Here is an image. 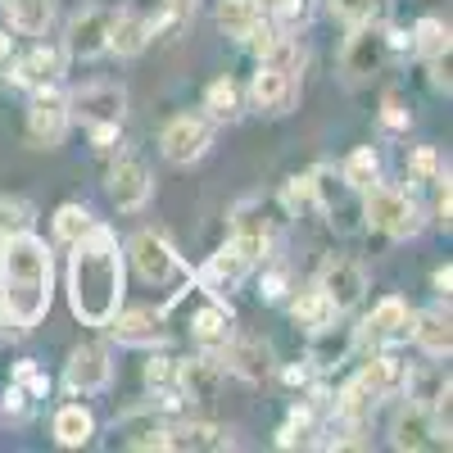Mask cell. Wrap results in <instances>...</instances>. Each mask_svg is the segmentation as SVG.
Masks as SVG:
<instances>
[{
    "label": "cell",
    "instance_id": "25",
    "mask_svg": "<svg viewBox=\"0 0 453 453\" xmlns=\"http://www.w3.org/2000/svg\"><path fill=\"white\" fill-rule=\"evenodd\" d=\"M412 340L431 354V358H444L449 354V345H453V331H449V313H440V309H431V313H418L412 318Z\"/></svg>",
    "mask_w": 453,
    "mask_h": 453
},
{
    "label": "cell",
    "instance_id": "2",
    "mask_svg": "<svg viewBox=\"0 0 453 453\" xmlns=\"http://www.w3.org/2000/svg\"><path fill=\"white\" fill-rule=\"evenodd\" d=\"M68 304L87 326H104L123 304V254H119L113 232H104L100 222L73 245Z\"/></svg>",
    "mask_w": 453,
    "mask_h": 453
},
{
    "label": "cell",
    "instance_id": "32",
    "mask_svg": "<svg viewBox=\"0 0 453 453\" xmlns=\"http://www.w3.org/2000/svg\"><path fill=\"white\" fill-rule=\"evenodd\" d=\"M222 363L236 367L241 376H250V381H258L263 372H268V354H263V345H254V340H226L222 345Z\"/></svg>",
    "mask_w": 453,
    "mask_h": 453
},
{
    "label": "cell",
    "instance_id": "49",
    "mask_svg": "<svg viewBox=\"0 0 453 453\" xmlns=\"http://www.w3.org/2000/svg\"><path fill=\"white\" fill-rule=\"evenodd\" d=\"M431 281H435V290H440V295H449V286H453V273H449V263H444V268H435V277H431Z\"/></svg>",
    "mask_w": 453,
    "mask_h": 453
},
{
    "label": "cell",
    "instance_id": "29",
    "mask_svg": "<svg viewBox=\"0 0 453 453\" xmlns=\"http://www.w3.org/2000/svg\"><path fill=\"white\" fill-rule=\"evenodd\" d=\"M263 23V10H258V0H218V27L226 36H245Z\"/></svg>",
    "mask_w": 453,
    "mask_h": 453
},
{
    "label": "cell",
    "instance_id": "22",
    "mask_svg": "<svg viewBox=\"0 0 453 453\" xmlns=\"http://www.w3.org/2000/svg\"><path fill=\"white\" fill-rule=\"evenodd\" d=\"M64 73V50H32L23 64H14V73H10V82L14 87H50L55 78Z\"/></svg>",
    "mask_w": 453,
    "mask_h": 453
},
{
    "label": "cell",
    "instance_id": "12",
    "mask_svg": "<svg viewBox=\"0 0 453 453\" xmlns=\"http://www.w3.org/2000/svg\"><path fill=\"white\" fill-rule=\"evenodd\" d=\"M254 268V258L232 241V245H222V250H213L209 254V263L200 268V286L213 295V299H222L226 290H236L241 281H245V273Z\"/></svg>",
    "mask_w": 453,
    "mask_h": 453
},
{
    "label": "cell",
    "instance_id": "33",
    "mask_svg": "<svg viewBox=\"0 0 453 453\" xmlns=\"http://www.w3.org/2000/svg\"><path fill=\"white\" fill-rule=\"evenodd\" d=\"M403 390H408V399H412V403H426V408H435L440 399H449V372H444V367L408 372Z\"/></svg>",
    "mask_w": 453,
    "mask_h": 453
},
{
    "label": "cell",
    "instance_id": "41",
    "mask_svg": "<svg viewBox=\"0 0 453 453\" xmlns=\"http://www.w3.org/2000/svg\"><path fill=\"white\" fill-rule=\"evenodd\" d=\"M281 27H304L309 23V0H273Z\"/></svg>",
    "mask_w": 453,
    "mask_h": 453
},
{
    "label": "cell",
    "instance_id": "31",
    "mask_svg": "<svg viewBox=\"0 0 453 453\" xmlns=\"http://www.w3.org/2000/svg\"><path fill=\"white\" fill-rule=\"evenodd\" d=\"M204 109H209V119H218V123H236L245 113V96H241V87L232 78H218L204 91Z\"/></svg>",
    "mask_w": 453,
    "mask_h": 453
},
{
    "label": "cell",
    "instance_id": "46",
    "mask_svg": "<svg viewBox=\"0 0 453 453\" xmlns=\"http://www.w3.org/2000/svg\"><path fill=\"white\" fill-rule=\"evenodd\" d=\"M426 64H431V82H435L440 91H449V50L435 55V59H426Z\"/></svg>",
    "mask_w": 453,
    "mask_h": 453
},
{
    "label": "cell",
    "instance_id": "38",
    "mask_svg": "<svg viewBox=\"0 0 453 453\" xmlns=\"http://www.w3.org/2000/svg\"><path fill=\"white\" fill-rule=\"evenodd\" d=\"M340 173H345L354 186H363V191H367V186L376 181V173H381V159H376L372 150H354V155H349V164L340 168Z\"/></svg>",
    "mask_w": 453,
    "mask_h": 453
},
{
    "label": "cell",
    "instance_id": "17",
    "mask_svg": "<svg viewBox=\"0 0 453 453\" xmlns=\"http://www.w3.org/2000/svg\"><path fill=\"white\" fill-rule=\"evenodd\" d=\"M173 386H177L186 399L209 403V399H218V390H222V363H218V358H186V363H177V372H173Z\"/></svg>",
    "mask_w": 453,
    "mask_h": 453
},
{
    "label": "cell",
    "instance_id": "3",
    "mask_svg": "<svg viewBox=\"0 0 453 453\" xmlns=\"http://www.w3.org/2000/svg\"><path fill=\"white\" fill-rule=\"evenodd\" d=\"M68 119H78L91 132L96 150H109L127 119V91L119 82H87L82 91L68 96Z\"/></svg>",
    "mask_w": 453,
    "mask_h": 453
},
{
    "label": "cell",
    "instance_id": "18",
    "mask_svg": "<svg viewBox=\"0 0 453 453\" xmlns=\"http://www.w3.org/2000/svg\"><path fill=\"white\" fill-rule=\"evenodd\" d=\"M109 23H113L109 10H87V14H78V19H73V27H68V55H73V59H96V55H104V50H109Z\"/></svg>",
    "mask_w": 453,
    "mask_h": 453
},
{
    "label": "cell",
    "instance_id": "23",
    "mask_svg": "<svg viewBox=\"0 0 453 453\" xmlns=\"http://www.w3.org/2000/svg\"><path fill=\"white\" fill-rule=\"evenodd\" d=\"M91 435H96L91 408H82V403H64V408L55 412V440H59L64 449H82V444H91Z\"/></svg>",
    "mask_w": 453,
    "mask_h": 453
},
{
    "label": "cell",
    "instance_id": "11",
    "mask_svg": "<svg viewBox=\"0 0 453 453\" xmlns=\"http://www.w3.org/2000/svg\"><path fill=\"white\" fill-rule=\"evenodd\" d=\"M318 290L335 304V313H345V309H354L358 299H363L367 273L358 268L354 258H326V263H322V277H318Z\"/></svg>",
    "mask_w": 453,
    "mask_h": 453
},
{
    "label": "cell",
    "instance_id": "24",
    "mask_svg": "<svg viewBox=\"0 0 453 453\" xmlns=\"http://www.w3.org/2000/svg\"><path fill=\"white\" fill-rule=\"evenodd\" d=\"M50 19H55L50 0H5V23L19 36H42L50 27Z\"/></svg>",
    "mask_w": 453,
    "mask_h": 453
},
{
    "label": "cell",
    "instance_id": "43",
    "mask_svg": "<svg viewBox=\"0 0 453 453\" xmlns=\"http://www.w3.org/2000/svg\"><path fill=\"white\" fill-rule=\"evenodd\" d=\"M412 173H418L422 181H440L444 173H440V159H435V150H418V155H412Z\"/></svg>",
    "mask_w": 453,
    "mask_h": 453
},
{
    "label": "cell",
    "instance_id": "19",
    "mask_svg": "<svg viewBox=\"0 0 453 453\" xmlns=\"http://www.w3.org/2000/svg\"><path fill=\"white\" fill-rule=\"evenodd\" d=\"M363 335L372 340V345H390V340L408 335V304L399 295H386L381 304L372 309V318L363 322Z\"/></svg>",
    "mask_w": 453,
    "mask_h": 453
},
{
    "label": "cell",
    "instance_id": "21",
    "mask_svg": "<svg viewBox=\"0 0 453 453\" xmlns=\"http://www.w3.org/2000/svg\"><path fill=\"white\" fill-rule=\"evenodd\" d=\"M191 335L200 340L204 349H222L226 340H232V313H226L222 299H209L204 309L191 313Z\"/></svg>",
    "mask_w": 453,
    "mask_h": 453
},
{
    "label": "cell",
    "instance_id": "15",
    "mask_svg": "<svg viewBox=\"0 0 453 453\" xmlns=\"http://www.w3.org/2000/svg\"><path fill=\"white\" fill-rule=\"evenodd\" d=\"M109 376H113V363L100 345H78L68 354V367H64V381L68 390H78V395H96L109 386Z\"/></svg>",
    "mask_w": 453,
    "mask_h": 453
},
{
    "label": "cell",
    "instance_id": "42",
    "mask_svg": "<svg viewBox=\"0 0 453 453\" xmlns=\"http://www.w3.org/2000/svg\"><path fill=\"white\" fill-rule=\"evenodd\" d=\"M173 372H177L173 358H150V363H145V381L164 390V386H173Z\"/></svg>",
    "mask_w": 453,
    "mask_h": 453
},
{
    "label": "cell",
    "instance_id": "36",
    "mask_svg": "<svg viewBox=\"0 0 453 453\" xmlns=\"http://www.w3.org/2000/svg\"><path fill=\"white\" fill-rule=\"evenodd\" d=\"M91 226H96V218H91L82 204H64V209L55 213V236H59L64 245H78Z\"/></svg>",
    "mask_w": 453,
    "mask_h": 453
},
{
    "label": "cell",
    "instance_id": "51",
    "mask_svg": "<svg viewBox=\"0 0 453 453\" xmlns=\"http://www.w3.org/2000/svg\"><path fill=\"white\" fill-rule=\"evenodd\" d=\"M5 55H10V36H5V32H0V59H5Z\"/></svg>",
    "mask_w": 453,
    "mask_h": 453
},
{
    "label": "cell",
    "instance_id": "37",
    "mask_svg": "<svg viewBox=\"0 0 453 453\" xmlns=\"http://www.w3.org/2000/svg\"><path fill=\"white\" fill-rule=\"evenodd\" d=\"M32 232V209L23 200H0V241Z\"/></svg>",
    "mask_w": 453,
    "mask_h": 453
},
{
    "label": "cell",
    "instance_id": "28",
    "mask_svg": "<svg viewBox=\"0 0 453 453\" xmlns=\"http://www.w3.org/2000/svg\"><path fill=\"white\" fill-rule=\"evenodd\" d=\"M290 313H295V322H299V326H304V331H313V335H318V331H331V326H335V304H331V299H326V295H322L318 286L299 295Z\"/></svg>",
    "mask_w": 453,
    "mask_h": 453
},
{
    "label": "cell",
    "instance_id": "27",
    "mask_svg": "<svg viewBox=\"0 0 453 453\" xmlns=\"http://www.w3.org/2000/svg\"><path fill=\"white\" fill-rule=\"evenodd\" d=\"M164 449H232V435L213 422H191L164 435Z\"/></svg>",
    "mask_w": 453,
    "mask_h": 453
},
{
    "label": "cell",
    "instance_id": "44",
    "mask_svg": "<svg viewBox=\"0 0 453 453\" xmlns=\"http://www.w3.org/2000/svg\"><path fill=\"white\" fill-rule=\"evenodd\" d=\"M5 412H10V418H27V390L23 386L5 390Z\"/></svg>",
    "mask_w": 453,
    "mask_h": 453
},
{
    "label": "cell",
    "instance_id": "9",
    "mask_svg": "<svg viewBox=\"0 0 453 453\" xmlns=\"http://www.w3.org/2000/svg\"><path fill=\"white\" fill-rule=\"evenodd\" d=\"M68 96H59V91H50V87H36V100H32V109H27V132H32V141L36 145H46V150H55L64 136H68Z\"/></svg>",
    "mask_w": 453,
    "mask_h": 453
},
{
    "label": "cell",
    "instance_id": "35",
    "mask_svg": "<svg viewBox=\"0 0 453 453\" xmlns=\"http://www.w3.org/2000/svg\"><path fill=\"white\" fill-rule=\"evenodd\" d=\"M408 50H418L422 59L444 55L449 50V23L444 19H422L418 27H412V36H408Z\"/></svg>",
    "mask_w": 453,
    "mask_h": 453
},
{
    "label": "cell",
    "instance_id": "39",
    "mask_svg": "<svg viewBox=\"0 0 453 453\" xmlns=\"http://www.w3.org/2000/svg\"><path fill=\"white\" fill-rule=\"evenodd\" d=\"M286 209H290V213H318L309 177H295V181L286 186Z\"/></svg>",
    "mask_w": 453,
    "mask_h": 453
},
{
    "label": "cell",
    "instance_id": "50",
    "mask_svg": "<svg viewBox=\"0 0 453 453\" xmlns=\"http://www.w3.org/2000/svg\"><path fill=\"white\" fill-rule=\"evenodd\" d=\"M164 5H168L177 19H186V14H191V5H196V0H164Z\"/></svg>",
    "mask_w": 453,
    "mask_h": 453
},
{
    "label": "cell",
    "instance_id": "30",
    "mask_svg": "<svg viewBox=\"0 0 453 453\" xmlns=\"http://www.w3.org/2000/svg\"><path fill=\"white\" fill-rule=\"evenodd\" d=\"M376 403H381V395H376L367 381H363V376H354V381H345V390H340V399H335V412H340V418H345V422H367L372 418V408Z\"/></svg>",
    "mask_w": 453,
    "mask_h": 453
},
{
    "label": "cell",
    "instance_id": "4",
    "mask_svg": "<svg viewBox=\"0 0 453 453\" xmlns=\"http://www.w3.org/2000/svg\"><path fill=\"white\" fill-rule=\"evenodd\" d=\"M363 218L367 226H376V232H386L390 241H408L422 232V209L408 200V191H399V186H367L363 191Z\"/></svg>",
    "mask_w": 453,
    "mask_h": 453
},
{
    "label": "cell",
    "instance_id": "47",
    "mask_svg": "<svg viewBox=\"0 0 453 453\" xmlns=\"http://www.w3.org/2000/svg\"><path fill=\"white\" fill-rule=\"evenodd\" d=\"M444 186H440V196H435V213H440V222L449 226V213H453V191H449V177H440Z\"/></svg>",
    "mask_w": 453,
    "mask_h": 453
},
{
    "label": "cell",
    "instance_id": "10",
    "mask_svg": "<svg viewBox=\"0 0 453 453\" xmlns=\"http://www.w3.org/2000/svg\"><path fill=\"white\" fill-rule=\"evenodd\" d=\"M395 55V46H390V32H386V23H367V27H354V36H349V46H345V73L358 82V78H367V73H376L386 59Z\"/></svg>",
    "mask_w": 453,
    "mask_h": 453
},
{
    "label": "cell",
    "instance_id": "48",
    "mask_svg": "<svg viewBox=\"0 0 453 453\" xmlns=\"http://www.w3.org/2000/svg\"><path fill=\"white\" fill-rule=\"evenodd\" d=\"M286 295V273H268L263 277V299H281Z\"/></svg>",
    "mask_w": 453,
    "mask_h": 453
},
{
    "label": "cell",
    "instance_id": "1",
    "mask_svg": "<svg viewBox=\"0 0 453 453\" xmlns=\"http://www.w3.org/2000/svg\"><path fill=\"white\" fill-rule=\"evenodd\" d=\"M50 250L32 232L0 245V331L27 335L50 309Z\"/></svg>",
    "mask_w": 453,
    "mask_h": 453
},
{
    "label": "cell",
    "instance_id": "14",
    "mask_svg": "<svg viewBox=\"0 0 453 453\" xmlns=\"http://www.w3.org/2000/svg\"><path fill=\"white\" fill-rule=\"evenodd\" d=\"M104 331H113L119 345H136V349H155L168 345V322L150 309H132V313H113L104 322Z\"/></svg>",
    "mask_w": 453,
    "mask_h": 453
},
{
    "label": "cell",
    "instance_id": "34",
    "mask_svg": "<svg viewBox=\"0 0 453 453\" xmlns=\"http://www.w3.org/2000/svg\"><path fill=\"white\" fill-rule=\"evenodd\" d=\"M331 10L349 27H367V23H386L390 19V0H331Z\"/></svg>",
    "mask_w": 453,
    "mask_h": 453
},
{
    "label": "cell",
    "instance_id": "26",
    "mask_svg": "<svg viewBox=\"0 0 453 453\" xmlns=\"http://www.w3.org/2000/svg\"><path fill=\"white\" fill-rule=\"evenodd\" d=\"M358 376H363V381H367L376 395L386 399V395L403 390V381H408V363H399L395 354H376V358H367V363H363V372H358Z\"/></svg>",
    "mask_w": 453,
    "mask_h": 453
},
{
    "label": "cell",
    "instance_id": "20",
    "mask_svg": "<svg viewBox=\"0 0 453 453\" xmlns=\"http://www.w3.org/2000/svg\"><path fill=\"white\" fill-rule=\"evenodd\" d=\"M150 36H155V23H150V19L113 14V23H109V50L123 55V59H136V55L150 46Z\"/></svg>",
    "mask_w": 453,
    "mask_h": 453
},
{
    "label": "cell",
    "instance_id": "6",
    "mask_svg": "<svg viewBox=\"0 0 453 453\" xmlns=\"http://www.w3.org/2000/svg\"><path fill=\"white\" fill-rule=\"evenodd\" d=\"M390 444L395 449H431V444H449V399H440L435 408L412 403L403 408L395 426H390Z\"/></svg>",
    "mask_w": 453,
    "mask_h": 453
},
{
    "label": "cell",
    "instance_id": "8",
    "mask_svg": "<svg viewBox=\"0 0 453 453\" xmlns=\"http://www.w3.org/2000/svg\"><path fill=\"white\" fill-rule=\"evenodd\" d=\"M132 263H136V273H141L150 286H173L177 277H186L181 254H177L164 236H155V232H141V236L132 241Z\"/></svg>",
    "mask_w": 453,
    "mask_h": 453
},
{
    "label": "cell",
    "instance_id": "45",
    "mask_svg": "<svg viewBox=\"0 0 453 453\" xmlns=\"http://www.w3.org/2000/svg\"><path fill=\"white\" fill-rule=\"evenodd\" d=\"M381 119H386V127L403 132V127H408V109H403V104H399V100L390 96V100H386V113H381Z\"/></svg>",
    "mask_w": 453,
    "mask_h": 453
},
{
    "label": "cell",
    "instance_id": "7",
    "mask_svg": "<svg viewBox=\"0 0 453 453\" xmlns=\"http://www.w3.org/2000/svg\"><path fill=\"white\" fill-rule=\"evenodd\" d=\"M209 145H213V127H209V119H200V113H177V119L164 127V136H159L164 159L177 164V168L200 164L209 155Z\"/></svg>",
    "mask_w": 453,
    "mask_h": 453
},
{
    "label": "cell",
    "instance_id": "5",
    "mask_svg": "<svg viewBox=\"0 0 453 453\" xmlns=\"http://www.w3.org/2000/svg\"><path fill=\"white\" fill-rule=\"evenodd\" d=\"M309 186H313V204L322 218H331L335 232H354L358 218H363V186H354L345 173L335 168H318L309 173Z\"/></svg>",
    "mask_w": 453,
    "mask_h": 453
},
{
    "label": "cell",
    "instance_id": "13",
    "mask_svg": "<svg viewBox=\"0 0 453 453\" xmlns=\"http://www.w3.org/2000/svg\"><path fill=\"white\" fill-rule=\"evenodd\" d=\"M150 191H155V181H150V168L141 164V159H119L109 168V200L119 204L123 213H136V209H145V200H150Z\"/></svg>",
    "mask_w": 453,
    "mask_h": 453
},
{
    "label": "cell",
    "instance_id": "40",
    "mask_svg": "<svg viewBox=\"0 0 453 453\" xmlns=\"http://www.w3.org/2000/svg\"><path fill=\"white\" fill-rule=\"evenodd\" d=\"M14 386H23V390H27V395H36V399H46V390H50V381H46L42 372H36V363H32V358L14 367Z\"/></svg>",
    "mask_w": 453,
    "mask_h": 453
},
{
    "label": "cell",
    "instance_id": "16",
    "mask_svg": "<svg viewBox=\"0 0 453 453\" xmlns=\"http://www.w3.org/2000/svg\"><path fill=\"white\" fill-rule=\"evenodd\" d=\"M295 73H281V68H273V64H258V73H254V82H250V100H254V109L258 113H286L290 104H295Z\"/></svg>",
    "mask_w": 453,
    "mask_h": 453
}]
</instances>
